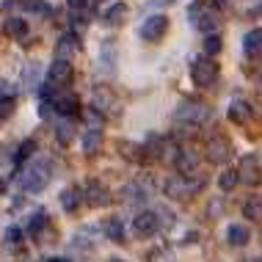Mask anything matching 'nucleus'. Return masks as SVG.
Masks as SVG:
<instances>
[{
    "mask_svg": "<svg viewBox=\"0 0 262 262\" xmlns=\"http://www.w3.org/2000/svg\"><path fill=\"white\" fill-rule=\"evenodd\" d=\"M166 196L171 199H190L204 188V177H193V174H177L171 180H166Z\"/></svg>",
    "mask_w": 262,
    "mask_h": 262,
    "instance_id": "obj_1",
    "label": "nucleus"
},
{
    "mask_svg": "<svg viewBox=\"0 0 262 262\" xmlns=\"http://www.w3.org/2000/svg\"><path fill=\"white\" fill-rule=\"evenodd\" d=\"M47 182H50V166H47L45 160H33L31 166L19 174V185H23V190H28V193L45 190Z\"/></svg>",
    "mask_w": 262,
    "mask_h": 262,
    "instance_id": "obj_2",
    "label": "nucleus"
},
{
    "mask_svg": "<svg viewBox=\"0 0 262 262\" xmlns=\"http://www.w3.org/2000/svg\"><path fill=\"white\" fill-rule=\"evenodd\" d=\"M190 80H193L199 89L215 86V80H218V63L212 61L210 55H196V58L190 61Z\"/></svg>",
    "mask_w": 262,
    "mask_h": 262,
    "instance_id": "obj_3",
    "label": "nucleus"
},
{
    "mask_svg": "<svg viewBox=\"0 0 262 262\" xmlns=\"http://www.w3.org/2000/svg\"><path fill=\"white\" fill-rule=\"evenodd\" d=\"M210 116H212V113H210L207 105H202L196 100L180 102V108L174 111V119H177V122H185V124H204Z\"/></svg>",
    "mask_w": 262,
    "mask_h": 262,
    "instance_id": "obj_4",
    "label": "nucleus"
},
{
    "mask_svg": "<svg viewBox=\"0 0 262 262\" xmlns=\"http://www.w3.org/2000/svg\"><path fill=\"white\" fill-rule=\"evenodd\" d=\"M188 14H190V23L199 28L204 36H207V33H215V28H218V11L212 9V6H193Z\"/></svg>",
    "mask_w": 262,
    "mask_h": 262,
    "instance_id": "obj_5",
    "label": "nucleus"
},
{
    "mask_svg": "<svg viewBox=\"0 0 262 262\" xmlns=\"http://www.w3.org/2000/svg\"><path fill=\"white\" fill-rule=\"evenodd\" d=\"M204 155H207V160L210 163H215V166H224V163H229L232 160V144H229V138H224V136H215V138H210L207 141V146H204Z\"/></svg>",
    "mask_w": 262,
    "mask_h": 262,
    "instance_id": "obj_6",
    "label": "nucleus"
},
{
    "mask_svg": "<svg viewBox=\"0 0 262 262\" xmlns=\"http://www.w3.org/2000/svg\"><path fill=\"white\" fill-rule=\"evenodd\" d=\"M237 180H240V182H246V185H251V188L262 185V163H259L257 155H246V158L240 160Z\"/></svg>",
    "mask_w": 262,
    "mask_h": 262,
    "instance_id": "obj_7",
    "label": "nucleus"
},
{
    "mask_svg": "<svg viewBox=\"0 0 262 262\" xmlns=\"http://www.w3.org/2000/svg\"><path fill=\"white\" fill-rule=\"evenodd\" d=\"M72 75H75L72 63H69V61H61V58H55V61H53V67H50V75H47V91L69 86Z\"/></svg>",
    "mask_w": 262,
    "mask_h": 262,
    "instance_id": "obj_8",
    "label": "nucleus"
},
{
    "mask_svg": "<svg viewBox=\"0 0 262 262\" xmlns=\"http://www.w3.org/2000/svg\"><path fill=\"white\" fill-rule=\"evenodd\" d=\"M83 202L91 204V207H108L111 190L105 188V182H100V180H89L86 188H83Z\"/></svg>",
    "mask_w": 262,
    "mask_h": 262,
    "instance_id": "obj_9",
    "label": "nucleus"
},
{
    "mask_svg": "<svg viewBox=\"0 0 262 262\" xmlns=\"http://www.w3.org/2000/svg\"><path fill=\"white\" fill-rule=\"evenodd\" d=\"M202 163V152L196 149V146H182V149H177L174 155V166L180 174H193L196 168H199Z\"/></svg>",
    "mask_w": 262,
    "mask_h": 262,
    "instance_id": "obj_10",
    "label": "nucleus"
},
{
    "mask_svg": "<svg viewBox=\"0 0 262 262\" xmlns=\"http://www.w3.org/2000/svg\"><path fill=\"white\" fill-rule=\"evenodd\" d=\"M166 31H168V19L163 17V14H152V17H146L144 19V25H141V39L144 41H158L166 36Z\"/></svg>",
    "mask_w": 262,
    "mask_h": 262,
    "instance_id": "obj_11",
    "label": "nucleus"
},
{
    "mask_svg": "<svg viewBox=\"0 0 262 262\" xmlns=\"http://www.w3.org/2000/svg\"><path fill=\"white\" fill-rule=\"evenodd\" d=\"M133 232L138 237H152L158 232V218H155V210H141L136 218H133Z\"/></svg>",
    "mask_w": 262,
    "mask_h": 262,
    "instance_id": "obj_12",
    "label": "nucleus"
},
{
    "mask_svg": "<svg viewBox=\"0 0 262 262\" xmlns=\"http://www.w3.org/2000/svg\"><path fill=\"white\" fill-rule=\"evenodd\" d=\"M77 50H80V45H77V36L75 33H63V36L58 39V45H55V58L61 61H72Z\"/></svg>",
    "mask_w": 262,
    "mask_h": 262,
    "instance_id": "obj_13",
    "label": "nucleus"
},
{
    "mask_svg": "<svg viewBox=\"0 0 262 262\" xmlns=\"http://www.w3.org/2000/svg\"><path fill=\"white\" fill-rule=\"evenodd\" d=\"M80 204H83V188L69 185V188H63V190H61V207L67 210L69 215L80 210Z\"/></svg>",
    "mask_w": 262,
    "mask_h": 262,
    "instance_id": "obj_14",
    "label": "nucleus"
},
{
    "mask_svg": "<svg viewBox=\"0 0 262 262\" xmlns=\"http://www.w3.org/2000/svg\"><path fill=\"white\" fill-rule=\"evenodd\" d=\"M77 108H80V102H77V97H72V94H58L53 100V111H58L61 116H75L77 113Z\"/></svg>",
    "mask_w": 262,
    "mask_h": 262,
    "instance_id": "obj_15",
    "label": "nucleus"
},
{
    "mask_svg": "<svg viewBox=\"0 0 262 262\" xmlns=\"http://www.w3.org/2000/svg\"><path fill=\"white\" fill-rule=\"evenodd\" d=\"M251 240V232L246 229L243 224H232L229 229H226V243L235 246V249H240V246H246Z\"/></svg>",
    "mask_w": 262,
    "mask_h": 262,
    "instance_id": "obj_16",
    "label": "nucleus"
},
{
    "mask_svg": "<svg viewBox=\"0 0 262 262\" xmlns=\"http://www.w3.org/2000/svg\"><path fill=\"white\" fill-rule=\"evenodd\" d=\"M243 50H246V55H251V58L262 55V28H254V31L246 33V39H243Z\"/></svg>",
    "mask_w": 262,
    "mask_h": 262,
    "instance_id": "obj_17",
    "label": "nucleus"
},
{
    "mask_svg": "<svg viewBox=\"0 0 262 262\" xmlns=\"http://www.w3.org/2000/svg\"><path fill=\"white\" fill-rule=\"evenodd\" d=\"M226 113H229L232 122L243 124V122H249V119H251V105L243 102V100H235V102L229 105V111H226Z\"/></svg>",
    "mask_w": 262,
    "mask_h": 262,
    "instance_id": "obj_18",
    "label": "nucleus"
},
{
    "mask_svg": "<svg viewBox=\"0 0 262 262\" xmlns=\"http://www.w3.org/2000/svg\"><path fill=\"white\" fill-rule=\"evenodd\" d=\"M55 138H58L61 146H69L75 141V124L69 122V119H61L58 127H55Z\"/></svg>",
    "mask_w": 262,
    "mask_h": 262,
    "instance_id": "obj_19",
    "label": "nucleus"
},
{
    "mask_svg": "<svg viewBox=\"0 0 262 262\" xmlns=\"http://www.w3.org/2000/svg\"><path fill=\"white\" fill-rule=\"evenodd\" d=\"M23 83H25L28 89H39V83H41V67H39L36 61H31L23 69Z\"/></svg>",
    "mask_w": 262,
    "mask_h": 262,
    "instance_id": "obj_20",
    "label": "nucleus"
},
{
    "mask_svg": "<svg viewBox=\"0 0 262 262\" xmlns=\"http://www.w3.org/2000/svg\"><path fill=\"white\" fill-rule=\"evenodd\" d=\"M124 17H127V3H122V0H119V3H113L111 9L102 14L105 25H119V23H122Z\"/></svg>",
    "mask_w": 262,
    "mask_h": 262,
    "instance_id": "obj_21",
    "label": "nucleus"
},
{
    "mask_svg": "<svg viewBox=\"0 0 262 262\" xmlns=\"http://www.w3.org/2000/svg\"><path fill=\"white\" fill-rule=\"evenodd\" d=\"M6 33H9L11 39H25L28 23H25L23 17H9V19H6Z\"/></svg>",
    "mask_w": 262,
    "mask_h": 262,
    "instance_id": "obj_22",
    "label": "nucleus"
},
{
    "mask_svg": "<svg viewBox=\"0 0 262 262\" xmlns=\"http://www.w3.org/2000/svg\"><path fill=\"white\" fill-rule=\"evenodd\" d=\"M100 146H102V130H86V136H83V152L97 155Z\"/></svg>",
    "mask_w": 262,
    "mask_h": 262,
    "instance_id": "obj_23",
    "label": "nucleus"
},
{
    "mask_svg": "<svg viewBox=\"0 0 262 262\" xmlns=\"http://www.w3.org/2000/svg\"><path fill=\"white\" fill-rule=\"evenodd\" d=\"M105 235H108V240H113V243H122V240H124L122 218H108V221H105Z\"/></svg>",
    "mask_w": 262,
    "mask_h": 262,
    "instance_id": "obj_24",
    "label": "nucleus"
},
{
    "mask_svg": "<svg viewBox=\"0 0 262 262\" xmlns=\"http://www.w3.org/2000/svg\"><path fill=\"white\" fill-rule=\"evenodd\" d=\"M119 149H122V155H124V158L127 160H144V146H141V144H133V141H119Z\"/></svg>",
    "mask_w": 262,
    "mask_h": 262,
    "instance_id": "obj_25",
    "label": "nucleus"
},
{
    "mask_svg": "<svg viewBox=\"0 0 262 262\" xmlns=\"http://www.w3.org/2000/svg\"><path fill=\"white\" fill-rule=\"evenodd\" d=\"M111 108H113V97H111V91H105V89L94 91V111H97V113H108Z\"/></svg>",
    "mask_w": 262,
    "mask_h": 262,
    "instance_id": "obj_26",
    "label": "nucleus"
},
{
    "mask_svg": "<svg viewBox=\"0 0 262 262\" xmlns=\"http://www.w3.org/2000/svg\"><path fill=\"white\" fill-rule=\"evenodd\" d=\"M243 215L251 218V221H262V199L259 196H251V199L243 204Z\"/></svg>",
    "mask_w": 262,
    "mask_h": 262,
    "instance_id": "obj_27",
    "label": "nucleus"
},
{
    "mask_svg": "<svg viewBox=\"0 0 262 262\" xmlns=\"http://www.w3.org/2000/svg\"><path fill=\"white\" fill-rule=\"evenodd\" d=\"M45 226H47V212H33V215H31V221H28V235H31V237H39V232L41 229H45Z\"/></svg>",
    "mask_w": 262,
    "mask_h": 262,
    "instance_id": "obj_28",
    "label": "nucleus"
},
{
    "mask_svg": "<svg viewBox=\"0 0 262 262\" xmlns=\"http://www.w3.org/2000/svg\"><path fill=\"white\" fill-rule=\"evenodd\" d=\"M237 182H240V180H237V171H235V168H226V171L218 177V188H221L224 193H226V190H235Z\"/></svg>",
    "mask_w": 262,
    "mask_h": 262,
    "instance_id": "obj_29",
    "label": "nucleus"
},
{
    "mask_svg": "<svg viewBox=\"0 0 262 262\" xmlns=\"http://www.w3.org/2000/svg\"><path fill=\"white\" fill-rule=\"evenodd\" d=\"M122 196H124L127 202H144V199H146V188L138 185V182H133V185H127V188L122 190Z\"/></svg>",
    "mask_w": 262,
    "mask_h": 262,
    "instance_id": "obj_30",
    "label": "nucleus"
},
{
    "mask_svg": "<svg viewBox=\"0 0 262 262\" xmlns=\"http://www.w3.org/2000/svg\"><path fill=\"white\" fill-rule=\"evenodd\" d=\"M221 36H218V33H207V36H204V55H210V58H212V55H218V53H221Z\"/></svg>",
    "mask_w": 262,
    "mask_h": 262,
    "instance_id": "obj_31",
    "label": "nucleus"
},
{
    "mask_svg": "<svg viewBox=\"0 0 262 262\" xmlns=\"http://www.w3.org/2000/svg\"><path fill=\"white\" fill-rule=\"evenodd\" d=\"M155 218H158V226H163V229H171L174 226V212L168 207H158L155 210Z\"/></svg>",
    "mask_w": 262,
    "mask_h": 262,
    "instance_id": "obj_32",
    "label": "nucleus"
},
{
    "mask_svg": "<svg viewBox=\"0 0 262 262\" xmlns=\"http://www.w3.org/2000/svg\"><path fill=\"white\" fill-rule=\"evenodd\" d=\"M6 243H9V246H19V243H23V229H19V226H9V232H6Z\"/></svg>",
    "mask_w": 262,
    "mask_h": 262,
    "instance_id": "obj_33",
    "label": "nucleus"
},
{
    "mask_svg": "<svg viewBox=\"0 0 262 262\" xmlns=\"http://www.w3.org/2000/svg\"><path fill=\"white\" fill-rule=\"evenodd\" d=\"M33 149H36V141H23V146H19V152H17V160L19 163L28 160L33 155Z\"/></svg>",
    "mask_w": 262,
    "mask_h": 262,
    "instance_id": "obj_34",
    "label": "nucleus"
},
{
    "mask_svg": "<svg viewBox=\"0 0 262 262\" xmlns=\"http://www.w3.org/2000/svg\"><path fill=\"white\" fill-rule=\"evenodd\" d=\"M86 122H89V130H100L102 127V113H97L94 108L86 111Z\"/></svg>",
    "mask_w": 262,
    "mask_h": 262,
    "instance_id": "obj_35",
    "label": "nucleus"
},
{
    "mask_svg": "<svg viewBox=\"0 0 262 262\" xmlns=\"http://www.w3.org/2000/svg\"><path fill=\"white\" fill-rule=\"evenodd\" d=\"M14 97H17V89H14L11 83L0 80V102H6V100H14Z\"/></svg>",
    "mask_w": 262,
    "mask_h": 262,
    "instance_id": "obj_36",
    "label": "nucleus"
},
{
    "mask_svg": "<svg viewBox=\"0 0 262 262\" xmlns=\"http://www.w3.org/2000/svg\"><path fill=\"white\" fill-rule=\"evenodd\" d=\"M221 212H224V202H221V199L210 202V207H207V218H221Z\"/></svg>",
    "mask_w": 262,
    "mask_h": 262,
    "instance_id": "obj_37",
    "label": "nucleus"
},
{
    "mask_svg": "<svg viewBox=\"0 0 262 262\" xmlns=\"http://www.w3.org/2000/svg\"><path fill=\"white\" fill-rule=\"evenodd\" d=\"M67 3H69V9H72V11H83L89 6V0H67Z\"/></svg>",
    "mask_w": 262,
    "mask_h": 262,
    "instance_id": "obj_38",
    "label": "nucleus"
},
{
    "mask_svg": "<svg viewBox=\"0 0 262 262\" xmlns=\"http://www.w3.org/2000/svg\"><path fill=\"white\" fill-rule=\"evenodd\" d=\"M171 3H174V0H152L149 6H163V9H168V6H171Z\"/></svg>",
    "mask_w": 262,
    "mask_h": 262,
    "instance_id": "obj_39",
    "label": "nucleus"
},
{
    "mask_svg": "<svg viewBox=\"0 0 262 262\" xmlns=\"http://www.w3.org/2000/svg\"><path fill=\"white\" fill-rule=\"evenodd\" d=\"M196 237H199V235H196V232H188V237H185V243H196Z\"/></svg>",
    "mask_w": 262,
    "mask_h": 262,
    "instance_id": "obj_40",
    "label": "nucleus"
},
{
    "mask_svg": "<svg viewBox=\"0 0 262 262\" xmlns=\"http://www.w3.org/2000/svg\"><path fill=\"white\" fill-rule=\"evenodd\" d=\"M108 262H127V259H119V257H113V259H108Z\"/></svg>",
    "mask_w": 262,
    "mask_h": 262,
    "instance_id": "obj_41",
    "label": "nucleus"
},
{
    "mask_svg": "<svg viewBox=\"0 0 262 262\" xmlns=\"http://www.w3.org/2000/svg\"><path fill=\"white\" fill-rule=\"evenodd\" d=\"M257 14H259V17H262V0H259V9H257Z\"/></svg>",
    "mask_w": 262,
    "mask_h": 262,
    "instance_id": "obj_42",
    "label": "nucleus"
},
{
    "mask_svg": "<svg viewBox=\"0 0 262 262\" xmlns=\"http://www.w3.org/2000/svg\"><path fill=\"white\" fill-rule=\"evenodd\" d=\"M47 262H67V259H47Z\"/></svg>",
    "mask_w": 262,
    "mask_h": 262,
    "instance_id": "obj_43",
    "label": "nucleus"
},
{
    "mask_svg": "<svg viewBox=\"0 0 262 262\" xmlns=\"http://www.w3.org/2000/svg\"><path fill=\"white\" fill-rule=\"evenodd\" d=\"M259 86H262V72H259Z\"/></svg>",
    "mask_w": 262,
    "mask_h": 262,
    "instance_id": "obj_44",
    "label": "nucleus"
}]
</instances>
